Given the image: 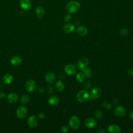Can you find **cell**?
<instances>
[{
    "instance_id": "obj_35",
    "label": "cell",
    "mask_w": 133,
    "mask_h": 133,
    "mask_svg": "<svg viewBox=\"0 0 133 133\" xmlns=\"http://www.w3.org/2000/svg\"><path fill=\"white\" fill-rule=\"evenodd\" d=\"M5 97V94L3 92H0V98H4Z\"/></svg>"
},
{
    "instance_id": "obj_9",
    "label": "cell",
    "mask_w": 133,
    "mask_h": 133,
    "mask_svg": "<svg viewBox=\"0 0 133 133\" xmlns=\"http://www.w3.org/2000/svg\"><path fill=\"white\" fill-rule=\"evenodd\" d=\"M114 114L119 117H123L126 114V110L125 108L121 105L117 106L114 111Z\"/></svg>"
},
{
    "instance_id": "obj_14",
    "label": "cell",
    "mask_w": 133,
    "mask_h": 133,
    "mask_svg": "<svg viewBox=\"0 0 133 133\" xmlns=\"http://www.w3.org/2000/svg\"><path fill=\"white\" fill-rule=\"evenodd\" d=\"M56 77L55 74L51 72H49L46 74L45 79L49 84L54 83L56 81Z\"/></svg>"
},
{
    "instance_id": "obj_15",
    "label": "cell",
    "mask_w": 133,
    "mask_h": 133,
    "mask_svg": "<svg viewBox=\"0 0 133 133\" xmlns=\"http://www.w3.org/2000/svg\"><path fill=\"white\" fill-rule=\"evenodd\" d=\"M18 96L16 93L11 92L7 96V100L10 103H14L17 101Z\"/></svg>"
},
{
    "instance_id": "obj_37",
    "label": "cell",
    "mask_w": 133,
    "mask_h": 133,
    "mask_svg": "<svg viewBox=\"0 0 133 133\" xmlns=\"http://www.w3.org/2000/svg\"><path fill=\"white\" fill-rule=\"evenodd\" d=\"M129 117L133 121V111L132 112H131L129 114Z\"/></svg>"
},
{
    "instance_id": "obj_12",
    "label": "cell",
    "mask_w": 133,
    "mask_h": 133,
    "mask_svg": "<svg viewBox=\"0 0 133 133\" xmlns=\"http://www.w3.org/2000/svg\"><path fill=\"white\" fill-rule=\"evenodd\" d=\"M28 124L31 128H35L37 125V120L36 117L34 115L29 116L28 118Z\"/></svg>"
},
{
    "instance_id": "obj_20",
    "label": "cell",
    "mask_w": 133,
    "mask_h": 133,
    "mask_svg": "<svg viewBox=\"0 0 133 133\" xmlns=\"http://www.w3.org/2000/svg\"><path fill=\"white\" fill-rule=\"evenodd\" d=\"M76 32L78 35L81 36H85L88 33V29L86 26L81 25L77 28Z\"/></svg>"
},
{
    "instance_id": "obj_1",
    "label": "cell",
    "mask_w": 133,
    "mask_h": 133,
    "mask_svg": "<svg viewBox=\"0 0 133 133\" xmlns=\"http://www.w3.org/2000/svg\"><path fill=\"white\" fill-rule=\"evenodd\" d=\"M80 8L79 3L76 1H71L66 5L65 9L69 14H74L79 10Z\"/></svg>"
},
{
    "instance_id": "obj_26",
    "label": "cell",
    "mask_w": 133,
    "mask_h": 133,
    "mask_svg": "<svg viewBox=\"0 0 133 133\" xmlns=\"http://www.w3.org/2000/svg\"><path fill=\"white\" fill-rule=\"evenodd\" d=\"M102 105L104 108L107 109H111L112 108V104L110 102L107 100L103 101L102 102Z\"/></svg>"
},
{
    "instance_id": "obj_30",
    "label": "cell",
    "mask_w": 133,
    "mask_h": 133,
    "mask_svg": "<svg viewBox=\"0 0 133 133\" xmlns=\"http://www.w3.org/2000/svg\"><path fill=\"white\" fill-rule=\"evenodd\" d=\"M71 16L70 15V14H66L64 17V20L66 21V22H69L70 21H71Z\"/></svg>"
},
{
    "instance_id": "obj_3",
    "label": "cell",
    "mask_w": 133,
    "mask_h": 133,
    "mask_svg": "<svg viewBox=\"0 0 133 133\" xmlns=\"http://www.w3.org/2000/svg\"><path fill=\"white\" fill-rule=\"evenodd\" d=\"M89 94L85 90H81L79 91L76 96V100L81 102L86 101L89 99Z\"/></svg>"
},
{
    "instance_id": "obj_27",
    "label": "cell",
    "mask_w": 133,
    "mask_h": 133,
    "mask_svg": "<svg viewBox=\"0 0 133 133\" xmlns=\"http://www.w3.org/2000/svg\"><path fill=\"white\" fill-rule=\"evenodd\" d=\"M95 116L97 119H100L102 117V112L100 110H97L95 112Z\"/></svg>"
},
{
    "instance_id": "obj_10",
    "label": "cell",
    "mask_w": 133,
    "mask_h": 133,
    "mask_svg": "<svg viewBox=\"0 0 133 133\" xmlns=\"http://www.w3.org/2000/svg\"><path fill=\"white\" fill-rule=\"evenodd\" d=\"M85 126L89 129H91L94 128L97 124V122L95 120V119H94L92 117H89L87 118L84 123Z\"/></svg>"
},
{
    "instance_id": "obj_11",
    "label": "cell",
    "mask_w": 133,
    "mask_h": 133,
    "mask_svg": "<svg viewBox=\"0 0 133 133\" xmlns=\"http://www.w3.org/2000/svg\"><path fill=\"white\" fill-rule=\"evenodd\" d=\"M75 25L71 23H66L63 26V30L66 33H71L75 30Z\"/></svg>"
},
{
    "instance_id": "obj_24",
    "label": "cell",
    "mask_w": 133,
    "mask_h": 133,
    "mask_svg": "<svg viewBox=\"0 0 133 133\" xmlns=\"http://www.w3.org/2000/svg\"><path fill=\"white\" fill-rule=\"evenodd\" d=\"M83 73L85 75V76L87 78H90L91 77L92 75V70L88 68H86L85 69H84L83 71Z\"/></svg>"
},
{
    "instance_id": "obj_38",
    "label": "cell",
    "mask_w": 133,
    "mask_h": 133,
    "mask_svg": "<svg viewBox=\"0 0 133 133\" xmlns=\"http://www.w3.org/2000/svg\"><path fill=\"white\" fill-rule=\"evenodd\" d=\"M43 88H39V89H38V91H39V92H43V91H44V89H42Z\"/></svg>"
},
{
    "instance_id": "obj_18",
    "label": "cell",
    "mask_w": 133,
    "mask_h": 133,
    "mask_svg": "<svg viewBox=\"0 0 133 133\" xmlns=\"http://www.w3.org/2000/svg\"><path fill=\"white\" fill-rule=\"evenodd\" d=\"M59 102V99L57 96H51L48 99V103L49 105L54 106L58 104Z\"/></svg>"
},
{
    "instance_id": "obj_36",
    "label": "cell",
    "mask_w": 133,
    "mask_h": 133,
    "mask_svg": "<svg viewBox=\"0 0 133 133\" xmlns=\"http://www.w3.org/2000/svg\"><path fill=\"white\" fill-rule=\"evenodd\" d=\"M97 132H99V133H102V132H105V130H103V129H99L98 130L96 131Z\"/></svg>"
},
{
    "instance_id": "obj_8",
    "label": "cell",
    "mask_w": 133,
    "mask_h": 133,
    "mask_svg": "<svg viewBox=\"0 0 133 133\" xmlns=\"http://www.w3.org/2000/svg\"><path fill=\"white\" fill-rule=\"evenodd\" d=\"M65 72L69 75H72L76 73V68L72 64H69L65 66L64 68Z\"/></svg>"
},
{
    "instance_id": "obj_7",
    "label": "cell",
    "mask_w": 133,
    "mask_h": 133,
    "mask_svg": "<svg viewBox=\"0 0 133 133\" xmlns=\"http://www.w3.org/2000/svg\"><path fill=\"white\" fill-rule=\"evenodd\" d=\"M101 94L102 91L101 89L98 87H95L91 89L89 97H90L91 99H96L99 98L101 96Z\"/></svg>"
},
{
    "instance_id": "obj_28",
    "label": "cell",
    "mask_w": 133,
    "mask_h": 133,
    "mask_svg": "<svg viewBox=\"0 0 133 133\" xmlns=\"http://www.w3.org/2000/svg\"><path fill=\"white\" fill-rule=\"evenodd\" d=\"M119 33H120V34L122 36H126V35H127L128 34L129 31L126 28H122V29H121Z\"/></svg>"
},
{
    "instance_id": "obj_32",
    "label": "cell",
    "mask_w": 133,
    "mask_h": 133,
    "mask_svg": "<svg viewBox=\"0 0 133 133\" xmlns=\"http://www.w3.org/2000/svg\"><path fill=\"white\" fill-rule=\"evenodd\" d=\"M128 74L130 76H133V68H130L128 70Z\"/></svg>"
},
{
    "instance_id": "obj_33",
    "label": "cell",
    "mask_w": 133,
    "mask_h": 133,
    "mask_svg": "<svg viewBox=\"0 0 133 133\" xmlns=\"http://www.w3.org/2000/svg\"><path fill=\"white\" fill-rule=\"evenodd\" d=\"M91 85L90 82H87L85 84V88H86L87 89H88V88H89L91 87Z\"/></svg>"
},
{
    "instance_id": "obj_2",
    "label": "cell",
    "mask_w": 133,
    "mask_h": 133,
    "mask_svg": "<svg viewBox=\"0 0 133 133\" xmlns=\"http://www.w3.org/2000/svg\"><path fill=\"white\" fill-rule=\"evenodd\" d=\"M69 125L73 130L78 129L80 126V121L79 118L75 115L72 116L69 121Z\"/></svg>"
},
{
    "instance_id": "obj_16",
    "label": "cell",
    "mask_w": 133,
    "mask_h": 133,
    "mask_svg": "<svg viewBox=\"0 0 133 133\" xmlns=\"http://www.w3.org/2000/svg\"><path fill=\"white\" fill-rule=\"evenodd\" d=\"M108 130L110 133H119L121 131L119 126L116 124H112L109 126Z\"/></svg>"
},
{
    "instance_id": "obj_6",
    "label": "cell",
    "mask_w": 133,
    "mask_h": 133,
    "mask_svg": "<svg viewBox=\"0 0 133 133\" xmlns=\"http://www.w3.org/2000/svg\"><path fill=\"white\" fill-rule=\"evenodd\" d=\"M25 88L26 90L29 92H32L34 91L36 88V82L33 79L28 80L25 83Z\"/></svg>"
},
{
    "instance_id": "obj_29",
    "label": "cell",
    "mask_w": 133,
    "mask_h": 133,
    "mask_svg": "<svg viewBox=\"0 0 133 133\" xmlns=\"http://www.w3.org/2000/svg\"><path fill=\"white\" fill-rule=\"evenodd\" d=\"M61 131L62 132H67L69 130V127L66 125H63L60 128Z\"/></svg>"
},
{
    "instance_id": "obj_23",
    "label": "cell",
    "mask_w": 133,
    "mask_h": 133,
    "mask_svg": "<svg viewBox=\"0 0 133 133\" xmlns=\"http://www.w3.org/2000/svg\"><path fill=\"white\" fill-rule=\"evenodd\" d=\"M85 76L82 72L78 73L76 75V79L79 83H82L84 81Z\"/></svg>"
},
{
    "instance_id": "obj_21",
    "label": "cell",
    "mask_w": 133,
    "mask_h": 133,
    "mask_svg": "<svg viewBox=\"0 0 133 133\" xmlns=\"http://www.w3.org/2000/svg\"><path fill=\"white\" fill-rule=\"evenodd\" d=\"M13 76L10 74H6L3 77V81L5 84L8 85L11 84L13 81Z\"/></svg>"
},
{
    "instance_id": "obj_34",
    "label": "cell",
    "mask_w": 133,
    "mask_h": 133,
    "mask_svg": "<svg viewBox=\"0 0 133 133\" xmlns=\"http://www.w3.org/2000/svg\"><path fill=\"white\" fill-rule=\"evenodd\" d=\"M54 91V88H52V86H48V92L49 94H51Z\"/></svg>"
},
{
    "instance_id": "obj_13",
    "label": "cell",
    "mask_w": 133,
    "mask_h": 133,
    "mask_svg": "<svg viewBox=\"0 0 133 133\" xmlns=\"http://www.w3.org/2000/svg\"><path fill=\"white\" fill-rule=\"evenodd\" d=\"M20 7L25 10H29L31 7V3L30 0H20Z\"/></svg>"
},
{
    "instance_id": "obj_25",
    "label": "cell",
    "mask_w": 133,
    "mask_h": 133,
    "mask_svg": "<svg viewBox=\"0 0 133 133\" xmlns=\"http://www.w3.org/2000/svg\"><path fill=\"white\" fill-rule=\"evenodd\" d=\"M30 101V97L28 95H23L20 98V102L22 104H26Z\"/></svg>"
},
{
    "instance_id": "obj_5",
    "label": "cell",
    "mask_w": 133,
    "mask_h": 133,
    "mask_svg": "<svg viewBox=\"0 0 133 133\" xmlns=\"http://www.w3.org/2000/svg\"><path fill=\"white\" fill-rule=\"evenodd\" d=\"M28 114V110L26 107L23 105L19 106L16 110V114L20 118H24Z\"/></svg>"
},
{
    "instance_id": "obj_31",
    "label": "cell",
    "mask_w": 133,
    "mask_h": 133,
    "mask_svg": "<svg viewBox=\"0 0 133 133\" xmlns=\"http://www.w3.org/2000/svg\"><path fill=\"white\" fill-rule=\"evenodd\" d=\"M38 117L40 118V119H44L45 117H46V115L44 113H42V112H41V113H39L38 114Z\"/></svg>"
},
{
    "instance_id": "obj_4",
    "label": "cell",
    "mask_w": 133,
    "mask_h": 133,
    "mask_svg": "<svg viewBox=\"0 0 133 133\" xmlns=\"http://www.w3.org/2000/svg\"><path fill=\"white\" fill-rule=\"evenodd\" d=\"M88 65V60L86 58L83 57L79 59L77 63V67L78 70L83 71Z\"/></svg>"
},
{
    "instance_id": "obj_17",
    "label": "cell",
    "mask_w": 133,
    "mask_h": 133,
    "mask_svg": "<svg viewBox=\"0 0 133 133\" xmlns=\"http://www.w3.org/2000/svg\"><path fill=\"white\" fill-rule=\"evenodd\" d=\"M22 62V58L19 56H15L11 58L10 63L14 66H18Z\"/></svg>"
},
{
    "instance_id": "obj_19",
    "label": "cell",
    "mask_w": 133,
    "mask_h": 133,
    "mask_svg": "<svg viewBox=\"0 0 133 133\" xmlns=\"http://www.w3.org/2000/svg\"><path fill=\"white\" fill-rule=\"evenodd\" d=\"M36 15L38 18H42L44 16L45 14V10L44 8L42 6H38L35 9Z\"/></svg>"
},
{
    "instance_id": "obj_22",
    "label": "cell",
    "mask_w": 133,
    "mask_h": 133,
    "mask_svg": "<svg viewBox=\"0 0 133 133\" xmlns=\"http://www.w3.org/2000/svg\"><path fill=\"white\" fill-rule=\"evenodd\" d=\"M55 88L58 91L61 92L64 89L65 86L64 83L61 81H59L56 83L55 85Z\"/></svg>"
}]
</instances>
